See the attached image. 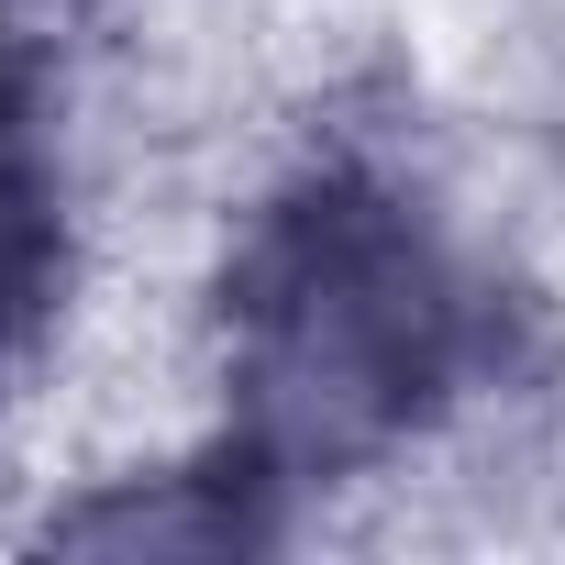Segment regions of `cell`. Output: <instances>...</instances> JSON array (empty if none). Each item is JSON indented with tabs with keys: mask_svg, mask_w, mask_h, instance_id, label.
Listing matches in <instances>:
<instances>
[{
	"mask_svg": "<svg viewBox=\"0 0 565 565\" xmlns=\"http://www.w3.org/2000/svg\"><path fill=\"white\" fill-rule=\"evenodd\" d=\"M455 266L388 189H300L233 244L222 388L266 466L344 477L399 455L455 377Z\"/></svg>",
	"mask_w": 565,
	"mask_h": 565,
	"instance_id": "obj_1",
	"label": "cell"
},
{
	"mask_svg": "<svg viewBox=\"0 0 565 565\" xmlns=\"http://www.w3.org/2000/svg\"><path fill=\"white\" fill-rule=\"evenodd\" d=\"M34 322H56V200L45 167L23 156V111L0 78V366L34 344Z\"/></svg>",
	"mask_w": 565,
	"mask_h": 565,
	"instance_id": "obj_2",
	"label": "cell"
}]
</instances>
